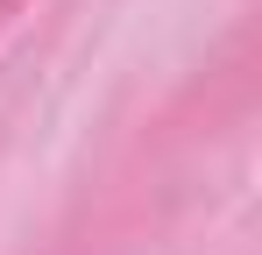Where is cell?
Masks as SVG:
<instances>
[]
</instances>
